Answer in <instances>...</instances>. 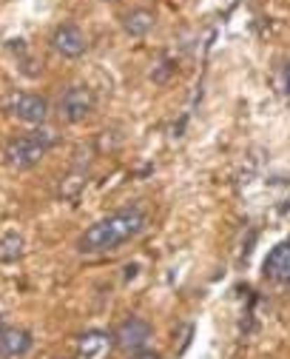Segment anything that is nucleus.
Masks as SVG:
<instances>
[{
    "instance_id": "obj_1",
    "label": "nucleus",
    "mask_w": 290,
    "mask_h": 359,
    "mask_svg": "<svg viewBox=\"0 0 290 359\" xmlns=\"http://www.w3.org/2000/svg\"><path fill=\"white\" fill-rule=\"evenodd\" d=\"M142 229H145V211L142 208L131 205V208L111 211L109 217L97 219L94 226H88L80 234L77 251H83V254H109V251H117L120 245L134 240Z\"/></svg>"
},
{
    "instance_id": "obj_2",
    "label": "nucleus",
    "mask_w": 290,
    "mask_h": 359,
    "mask_svg": "<svg viewBox=\"0 0 290 359\" xmlns=\"http://www.w3.org/2000/svg\"><path fill=\"white\" fill-rule=\"evenodd\" d=\"M55 134L46 131V128H37V131H29V134H20V137L9 140L6 149H4V163L15 171H26V168H34L48 151L55 149Z\"/></svg>"
},
{
    "instance_id": "obj_3",
    "label": "nucleus",
    "mask_w": 290,
    "mask_h": 359,
    "mask_svg": "<svg viewBox=\"0 0 290 359\" xmlns=\"http://www.w3.org/2000/svg\"><path fill=\"white\" fill-rule=\"evenodd\" d=\"M94 106H97V97H94V92L88 86H71L69 92L60 97L57 109H60V117L66 123H80L94 111Z\"/></svg>"
},
{
    "instance_id": "obj_4",
    "label": "nucleus",
    "mask_w": 290,
    "mask_h": 359,
    "mask_svg": "<svg viewBox=\"0 0 290 359\" xmlns=\"http://www.w3.org/2000/svg\"><path fill=\"white\" fill-rule=\"evenodd\" d=\"M6 109H9L12 117H18V120H23V123H32V126H37V123H43V120L48 117V103H46V97L32 95V92H15V95H9Z\"/></svg>"
},
{
    "instance_id": "obj_5",
    "label": "nucleus",
    "mask_w": 290,
    "mask_h": 359,
    "mask_svg": "<svg viewBox=\"0 0 290 359\" xmlns=\"http://www.w3.org/2000/svg\"><path fill=\"white\" fill-rule=\"evenodd\" d=\"M111 339H114L117 348L134 353V351H139V348L149 345V339H151V325L145 323V320H139V317H128V320H123V323L117 325V331H114Z\"/></svg>"
},
{
    "instance_id": "obj_6",
    "label": "nucleus",
    "mask_w": 290,
    "mask_h": 359,
    "mask_svg": "<svg viewBox=\"0 0 290 359\" xmlns=\"http://www.w3.org/2000/svg\"><path fill=\"white\" fill-rule=\"evenodd\" d=\"M85 34H83V29L80 26H74V23H60L57 29H55V34H52V49L60 55V57H69V60H74V57H83L85 55Z\"/></svg>"
},
{
    "instance_id": "obj_7",
    "label": "nucleus",
    "mask_w": 290,
    "mask_h": 359,
    "mask_svg": "<svg viewBox=\"0 0 290 359\" xmlns=\"http://www.w3.org/2000/svg\"><path fill=\"white\" fill-rule=\"evenodd\" d=\"M262 274L276 285H290V240H282L270 248L262 262Z\"/></svg>"
},
{
    "instance_id": "obj_8",
    "label": "nucleus",
    "mask_w": 290,
    "mask_h": 359,
    "mask_svg": "<svg viewBox=\"0 0 290 359\" xmlns=\"http://www.w3.org/2000/svg\"><path fill=\"white\" fill-rule=\"evenodd\" d=\"M114 339L106 331H85L77 342V359H109Z\"/></svg>"
},
{
    "instance_id": "obj_9",
    "label": "nucleus",
    "mask_w": 290,
    "mask_h": 359,
    "mask_svg": "<svg viewBox=\"0 0 290 359\" xmlns=\"http://www.w3.org/2000/svg\"><path fill=\"white\" fill-rule=\"evenodd\" d=\"M32 334L26 328H0V356H23L32 351Z\"/></svg>"
},
{
    "instance_id": "obj_10",
    "label": "nucleus",
    "mask_w": 290,
    "mask_h": 359,
    "mask_svg": "<svg viewBox=\"0 0 290 359\" xmlns=\"http://www.w3.org/2000/svg\"><path fill=\"white\" fill-rule=\"evenodd\" d=\"M154 23H157V15L151 9H131L123 15V29L131 37H145L154 29Z\"/></svg>"
},
{
    "instance_id": "obj_11",
    "label": "nucleus",
    "mask_w": 290,
    "mask_h": 359,
    "mask_svg": "<svg viewBox=\"0 0 290 359\" xmlns=\"http://www.w3.org/2000/svg\"><path fill=\"white\" fill-rule=\"evenodd\" d=\"M23 251H26V240H23L18 231H9V234L0 237V259H4V262L20 259Z\"/></svg>"
},
{
    "instance_id": "obj_12",
    "label": "nucleus",
    "mask_w": 290,
    "mask_h": 359,
    "mask_svg": "<svg viewBox=\"0 0 290 359\" xmlns=\"http://www.w3.org/2000/svg\"><path fill=\"white\" fill-rule=\"evenodd\" d=\"M85 174L83 171H74V174H69V177H63V183H60V189H57V194L63 197V200H74V197H80V191L85 189Z\"/></svg>"
},
{
    "instance_id": "obj_13",
    "label": "nucleus",
    "mask_w": 290,
    "mask_h": 359,
    "mask_svg": "<svg viewBox=\"0 0 290 359\" xmlns=\"http://www.w3.org/2000/svg\"><path fill=\"white\" fill-rule=\"evenodd\" d=\"M131 359H163L160 353H154V351H145V348H139V351H134V356Z\"/></svg>"
},
{
    "instance_id": "obj_14",
    "label": "nucleus",
    "mask_w": 290,
    "mask_h": 359,
    "mask_svg": "<svg viewBox=\"0 0 290 359\" xmlns=\"http://www.w3.org/2000/svg\"><path fill=\"white\" fill-rule=\"evenodd\" d=\"M284 86H287V92H290V66H287V77H284Z\"/></svg>"
},
{
    "instance_id": "obj_15",
    "label": "nucleus",
    "mask_w": 290,
    "mask_h": 359,
    "mask_svg": "<svg viewBox=\"0 0 290 359\" xmlns=\"http://www.w3.org/2000/svg\"><path fill=\"white\" fill-rule=\"evenodd\" d=\"M0 328H4V317H0Z\"/></svg>"
},
{
    "instance_id": "obj_16",
    "label": "nucleus",
    "mask_w": 290,
    "mask_h": 359,
    "mask_svg": "<svg viewBox=\"0 0 290 359\" xmlns=\"http://www.w3.org/2000/svg\"><path fill=\"white\" fill-rule=\"evenodd\" d=\"M57 359H60V356H57Z\"/></svg>"
}]
</instances>
